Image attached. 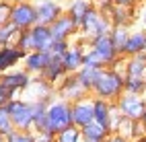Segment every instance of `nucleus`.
Here are the masks:
<instances>
[{"label": "nucleus", "mask_w": 146, "mask_h": 142, "mask_svg": "<svg viewBox=\"0 0 146 142\" xmlns=\"http://www.w3.org/2000/svg\"><path fill=\"white\" fill-rule=\"evenodd\" d=\"M25 52L19 50L17 45H8V47H0V74H4L8 70L17 68L19 64H23L25 60Z\"/></svg>", "instance_id": "15"}, {"label": "nucleus", "mask_w": 146, "mask_h": 142, "mask_svg": "<svg viewBox=\"0 0 146 142\" xmlns=\"http://www.w3.org/2000/svg\"><path fill=\"white\" fill-rule=\"evenodd\" d=\"M115 134L123 136L125 140H130V142H136L138 138H144L146 136V126L142 124L140 119H125L123 117Z\"/></svg>", "instance_id": "19"}, {"label": "nucleus", "mask_w": 146, "mask_h": 142, "mask_svg": "<svg viewBox=\"0 0 146 142\" xmlns=\"http://www.w3.org/2000/svg\"><path fill=\"white\" fill-rule=\"evenodd\" d=\"M91 121H95V113H93V95L84 97L80 101L72 103V124L76 128H84Z\"/></svg>", "instance_id": "11"}, {"label": "nucleus", "mask_w": 146, "mask_h": 142, "mask_svg": "<svg viewBox=\"0 0 146 142\" xmlns=\"http://www.w3.org/2000/svg\"><path fill=\"white\" fill-rule=\"evenodd\" d=\"M130 31L132 29H128V27H111V31H109V37H111V41H113V45H115V50H117L119 56H123V47L128 43Z\"/></svg>", "instance_id": "25"}, {"label": "nucleus", "mask_w": 146, "mask_h": 142, "mask_svg": "<svg viewBox=\"0 0 146 142\" xmlns=\"http://www.w3.org/2000/svg\"><path fill=\"white\" fill-rule=\"evenodd\" d=\"M136 142H146V136H144V138H138V140H136Z\"/></svg>", "instance_id": "42"}, {"label": "nucleus", "mask_w": 146, "mask_h": 142, "mask_svg": "<svg viewBox=\"0 0 146 142\" xmlns=\"http://www.w3.org/2000/svg\"><path fill=\"white\" fill-rule=\"evenodd\" d=\"M6 111L13 119L15 130L33 132V103H31V99L15 97L6 103Z\"/></svg>", "instance_id": "3"}, {"label": "nucleus", "mask_w": 146, "mask_h": 142, "mask_svg": "<svg viewBox=\"0 0 146 142\" xmlns=\"http://www.w3.org/2000/svg\"><path fill=\"white\" fill-rule=\"evenodd\" d=\"M136 23H140L142 29H146V0L136 8Z\"/></svg>", "instance_id": "35"}, {"label": "nucleus", "mask_w": 146, "mask_h": 142, "mask_svg": "<svg viewBox=\"0 0 146 142\" xmlns=\"http://www.w3.org/2000/svg\"><path fill=\"white\" fill-rule=\"evenodd\" d=\"M146 52V29L142 27H132L130 37H128V43L123 47V58H130V56H138Z\"/></svg>", "instance_id": "16"}, {"label": "nucleus", "mask_w": 146, "mask_h": 142, "mask_svg": "<svg viewBox=\"0 0 146 142\" xmlns=\"http://www.w3.org/2000/svg\"><path fill=\"white\" fill-rule=\"evenodd\" d=\"M47 119H50V124H52L56 134L66 130V128H70V126H74L72 124V103L56 97L50 103V107H47Z\"/></svg>", "instance_id": "5"}, {"label": "nucleus", "mask_w": 146, "mask_h": 142, "mask_svg": "<svg viewBox=\"0 0 146 142\" xmlns=\"http://www.w3.org/2000/svg\"><path fill=\"white\" fill-rule=\"evenodd\" d=\"M140 121H142V124L146 126V107H144V113H142V117H140Z\"/></svg>", "instance_id": "41"}, {"label": "nucleus", "mask_w": 146, "mask_h": 142, "mask_svg": "<svg viewBox=\"0 0 146 142\" xmlns=\"http://www.w3.org/2000/svg\"><path fill=\"white\" fill-rule=\"evenodd\" d=\"M17 35H19V29L11 23H4L0 25V47H8V45H15L17 41Z\"/></svg>", "instance_id": "27"}, {"label": "nucleus", "mask_w": 146, "mask_h": 142, "mask_svg": "<svg viewBox=\"0 0 146 142\" xmlns=\"http://www.w3.org/2000/svg\"><path fill=\"white\" fill-rule=\"evenodd\" d=\"M99 70H101V68H89V66H82V68L76 72V76H78L80 84H82L89 93L93 91V84H95L97 76H99Z\"/></svg>", "instance_id": "26"}, {"label": "nucleus", "mask_w": 146, "mask_h": 142, "mask_svg": "<svg viewBox=\"0 0 146 142\" xmlns=\"http://www.w3.org/2000/svg\"><path fill=\"white\" fill-rule=\"evenodd\" d=\"M54 56L50 52H29L23 60V68L31 74V76H41V72L47 68Z\"/></svg>", "instance_id": "13"}, {"label": "nucleus", "mask_w": 146, "mask_h": 142, "mask_svg": "<svg viewBox=\"0 0 146 142\" xmlns=\"http://www.w3.org/2000/svg\"><path fill=\"white\" fill-rule=\"evenodd\" d=\"M115 105V101H105V99H97L93 97V113H95V121L101 124L105 130L109 126V115H111V109ZM109 132V130H107Z\"/></svg>", "instance_id": "21"}, {"label": "nucleus", "mask_w": 146, "mask_h": 142, "mask_svg": "<svg viewBox=\"0 0 146 142\" xmlns=\"http://www.w3.org/2000/svg\"><path fill=\"white\" fill-rule=\"evenodd\" d=\"M8 23L15 25L19 31L25 29H33V27L39 23V17H37V8L33 0H23V2H13L11 8V17H8Z\"/></svg>", "instance_id": "4"}, {"label": "nucleus", "mask_w": 146, "mask_h": 142, "mask_svg": "<svg viewBox=\"0 0 146 142\" xmlns=\"http://www.w3.org/2000/svg\"><path fill=\"white\" fill-rule=\"evenodd\" d=\"M0 142H6V138H2V136H0Z\"/></svg>", "instance_id": "43"}, {"label": "nucleus", "mask_w": 146, "mask_h": 142, "mask_svg": "<svg viewBox=\"0 0 146 142\" xmlns=\"http://www.w3.org/2000/svg\"><path fill=\"white\" fill-rule=\"evenodd\" d=\"M0 80H2V84L17 97L19 93H27V89L31 87L33 76H31L25 68H19V66H17V68L8 70V72H4V74H0Z\"/></svg>", "instance_id": "9"}, {"label": "nucleus", "mask_w": 146, "mask_h": 142, "mask_svg": "<svg viewBox=\"0 0 146 142\" xmlns=\"http://www.w3.org/2000/svg\"><path fill=\"white\" fill-rule=\"evenodd\" d=\"M93 4L99 8L101 13H107V11H109V8H111L115 2H113V0H93Z\"/></svg>", "instance_id": "38"}, {"label": "nucleus", "mask_w": 146, "mask_h": 142, "mask_svg": "<svg viewBox=\"0 0 146 142\" xmlns=\"http://www.w3.org/2000/svg\"><path fill=\"white\" fill-rule=\"evenodd\" d=\"M56 95H58V99H64L68 103H74V101H80L84 97H89L91 93L80 84V80H78L76 74H68V76L56 87Z\"/></svg>", "instance_id": "7"}, {"label": "nucleus", "mask_w": 146, "mask_h": 142, "mask_svg": "<svg viewBox=\"0 0 146 142\" xmlns=\"http://www.w3.org/2000/svg\"><path fill=\"white\" fill-rule=\"evenodd\" d=\"M123 93H132V95L146 97V80L144 78H130V76H125Z\"/></svg>", "instance_id": "28"}, {"label": "nucleus", "mask_w": 146, "mask_h": 142, "mask_svg": "<svg viewBox=\"0 0 146 142\" xmlns=\"http://www.w3.org/2000/svg\"><path fill=\"white\" fill-rule=\"evenodd\" d=\"M115 4H119V6H130V8H138L144 0H113Z\"/></svg>", "instance_id": "39"}, {"label": "nucleus", "mask_w": 146, "mask_h": 142, "mask_svg": "<svg viewBox=\"0 0 146 142\" xmlns=\"http://www.w3.org/2000/svg\"><path fill=\"white\" fill-rule=\"evenodd\" d=\"M11 99H15V95H13L11 91H8V89L4 87V84H2V80H0V107H4Z\"/></svg>", "instance_id": "36"}, {"label": "nucleus", "mask_w": 146, "mask_h": 142, "mask_svg": "<svg viewBox=\"0 0 146 142\" xmlns=\"http://www.w3.org/2000/svg\"><path fill=\"white\" fill-rule=\"evenodd\" d=\"M15 45L19 47V50H23L25 54L33 52V37H31V29L19 31V35H17V41H15Z\"/></svg>", "instance_id": "30"}, {"label": "nucleus", "mask_w": 146, "mask_h": 142, "mask_svg": "<svg viewBox=\"0 0 146 142\" xmlns=\"http://www.w3.org/2000/svg\"><path fill=\"white\" fill-rule=\"evenodd\" d=\"M80 132H82V142H103L109 138V132L97 121H91L89 126L80 128Z\"/></svg>", "instance_id": "24"}, {"label": "nucleus", "mask_w": 146, "mask_h": 142, "mask_svg": "<svg viewBox=\"0 0 146 142\" xmlns=\"http://www.w3.org/2000/svg\"><path fill=\"white\" fill-rule=\"evenodd\" d=\"M50 29H52L54 39H66V41H72V39H76V37L80 35V27L76 25L66 13H64L60 19H58V21L50 27Z\"/></svg>", "instance_id": "12"}, {"label": "nucleus", "mask_w": 146, "mask_h": 142, "mask_svg": "<svg viewBox=\"0 0 146 142\" xmlns=\"http://www.w3.org/2000/svg\"><path fill=\"white\" fill-rule=\"evenodd\" d=\"M72 41H66V39H54L52 47H50V54L54 58H62V56L68 52V47H70Z\"/></svg>", "instance_id": "32"}, {"label": "nucleus", "mask_w": 146, "mask_h": 142, "mask_svg": "<svg viewBox=\"0 0 146 142\" xmlns=\"http://www.w3.org/2000/svg\"><path fill=\"white\" fill-rule=\"evenodd\" d=\"M91 6H93V0H72V2L68 4V8H66V15L80 27L82 19H84L86 13L91 11Z\"/></svg>", "instance_id": "23"}, {"label": "nucleus", "mask_w": 146, "mask_h": 142, "mask_svg": "<svg viewBox=\"0 0 146 142\" xmlns=\"http://www.w3.org/2000/svg\"><path fill=\"white\" fill-rule=\"evenodd\" d=\"M111 27H113V25H111V21H109V17H107L105 13H101L99 8L93 4L91 11L84 15L82 23H80V35H78V37L89 43L91 39H95V37L109 35Z\"/></svg>", "instance_id": "2"}, {"label": "nucleus", "mask_w": 146, "mask_h": 142, "mask_svg": "<svg viewBox=\"0 0 146 142\" xmlns=\"http://www.w3.org/2000/svg\"><path fill=\"white\" fill-rule=\"evenodd\" d=\"M105 15L109 17L113 27H128V29H132V25L136 23V8H130V6L113 4Z\"/></svg>", "instance_id": "14"}, {"label": "nucleus", "mask_w": 146, "mask_h": 142, "mask_svg": "<svg viewBox=\"0 0 146 142\" xmlns=\"http://www.w3.org/2000/svg\"><path fill=\"white\" fill-rule=\"evenodd\" d=\"M27 91L33 95L31 99H50V97H58V95H56V87H54V84H50L47 80H43L41 76H33L31 87H29Z\"/></svg>", "instance_id": "22"}, {"label": "nucleus", "mask_w": 146, "mask_h": 142, "mask_svg": "<svg viewBox=\"0 0 146 142\" xmlns=\"http://www.w3.org/2000/svg\"><path fill=\"white\" fill-rule=\"evenodd\" d=\"M66 76H68V72H66V68H64V64H62L60 58H52V62L47 64V68L41 72V78L47 80L50 84H54V87H58Z\"/></svg>", "instance_id": "20"}, {"label": "nucleus", "mask_w": 146, "mask_h": 142, "mask_svg": "<svg viewBox=\"0 0 146 142\" xmlns=\"http://www.w3.org/2000/svg\"><path fill=\"white\" fill-rule=\"evenodd\" d=\"M105 142H130V140H125V138L119 136V134H109V138H107Z\"/></svg>", "instance_id": "40"}, {"label": "nucleus", "mask_w": 146, "mask_h": 142, "mask_svg": "<svg viewBox=\"0 0 146 142\" xmlns=\"http://www.w3.org/2000/svg\"><path fill=\"white\" fill-rule=\"evenodd\" d=\"M11 8H13V2H11V0H0V25L8 23Z\"/></svg>", "instance_id": "34"}, {"label": "nucleus", "mask_w": 146, "mask_h": 142, "mask_svg": "<svg viewBox=\"0 0 146 142\" xmlns=\"http://www.w3.org/2000/svg\"><path fill=\"white\" fill-rule=\"evenodd\" d=\"M86 50H89V43H86L84 39H80V37H76V39L70 43L68 52L60 58L68 74H76V72L82 68V62H84V54H86Z\"/></svg>", "instance_id": "6"}, {"label": "nucleus", "mask_w": 146, "mask_h": 142, "mask_svg": "<svg viewBox=\"0 0 146 142\" xmlns=\"http://www.w3.org/2000/svg\"><path fill=\"white\" fill-rule=\"evenodd\" d=\"M144 80H146V76H144Z\"/></svg>", "instance_id": "44"}, {"label": "nucleus", "mask_w": 146, "mask_h": 142, "mask_svg": "<svg viewBox=\"0 0 146 142\" xmlns=\"http://www.w3.org/2000/svg\"><path fill=\"white\" fill-rule=\"evenodd\" d=\"M31 37H33V52H50V47L54 43V35L47 25L37 23L31 29Z\"/></svg>", "instance_id": "18"}, {"label": "nucleus", "mask_w": 146, "mask_h": 142, "mask_svg": "<svg viewBox=\"0 0 146 142\" xmlns=\"http://www.w3.org/2000/svg\"><path fill=\"white\" fill-rule=\"evenodd\" d=\"M56 142H82V132H80V128L70 126V128H66L62 132H58Z\"/></svg>", "instance_id": "29"}, {"label": "nucleus", "mask_w": 146, "mask_h": 142, "mask_svg": "<svg viewBox=\"0 0 146 142\" xmlns=\"http://www.w3.org/2000/svg\"><path fill=\"white\" fill-rule=\"evenodd\" d=\"M35 2V8H37V17H39V23L41 25H47L52 27L58 19H60L66 11L60 2L56 0H33Z\"/></svg>", "instance_id": "10"}, {"label": "nucleus", "mask_w": 146, "mask_h": 142, "mask_svg": "<svg viewBox=\"0 0 146 142\" xmlns=\"http://www.w3.org/2000/svg\"><path fill=\"white\" fill-rule=\"evenodd\" d=\"M115 105H117V111L125 119H140L142 113H144V107H146V97L123 93L121 97H117Z\"/></svg>", "instance_id": "8"}, {"label": "nucleus", "mask_w": 146, "mask_h": 142, "mask_svg": "<svg viewBox=\"0 0 146 142\" xmlns=\"http://www.w3.org/2000/svg\"><path fill=\"white\" fill-rule=\"evenodd\" d=\"M13 132H15V126H13V119H11V115L6 111V105H4V107H0V136L6 138Z\"/></svg>", "instance_id": "31"}, {"label": "nucleus", "mask_w": 146, "mask_h": 142, "mask_svg": "<svg viewBox=\"0 0 146 142\" xmlns=\"http://www.w3.org/2000/svg\"><path fill=\"white\" fill-rule=\"evenodd\" d=\"M33 140L35 142H56V136L47 134V132H33Z\"/></svg>", "instance_id": "37"}, {"label": "nucleus", "mask_w": 146, "mask_h": 142, "mask_svg": "<svg viewBox=\"0 0 146 142\" xmlns=\"http://www.w3.org/2000/svg\"><path fill=\"white\" fill-rule=\"evenodd\" d=\"M6 142H35V140H33V132L15 130L13 134H8V136H6Z\"/></svg>", "instance_id": "33"}, {"label": "nucleus", "mask_w": 146, "mask_h": 142, "mask_svg": "<svg viewBox=\"0 0 146 142\" xmlns=\"http://www.w3.org/2000/svg\"><path fill=\"white\" fill-rule=\"evenodd\" d=\"M123 58L115 64V66H107V68L99 70L91 95L97 99H105V101H117V97L123 95V84H125V74L121 70Z\"/></svg>", "instance_id": "1"}, {"label": "nucleus", "mask_w": 146, "mask_h": 142, "mask_svg": "<svg viewBox=\"0 0 146 142\" xmlns=\"http://www.w3.org/2000/svg\"><path fill=\"white\" fill-rule=\"evenodd\" d=\"M121 70H123L125 76H130V78H144L146 76V52H142L138 56L123 58Z\"/></svg>", "instance_id": "17"}]
</instances>
